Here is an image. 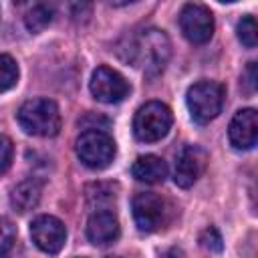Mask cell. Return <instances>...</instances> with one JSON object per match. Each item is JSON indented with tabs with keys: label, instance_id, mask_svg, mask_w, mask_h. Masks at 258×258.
<instances>
[{
	"label": "cell",
	"instance_id": "22",
	"mask_svg": "<svg viewBox=\"0 0 258 258\" xmlns=\"http://www.w3.org/2000/svg\"><path fill=\"white\" fill-rule=\"evenodd\" d=\"M181 256V252L177 250V248H171V250H167L165 254H163V258H179Z\"/></svg>",
	"mask_w": 258,
	"mask_h": 258
},
{
	"label": "cell",
	"instance_id": "10",
	"mask_svg": "<svg viewBox=\"0 0 258 258\" xmlns=\"http://www.w3.org/2000/svg\"><path fill=\"white\" fill-rule=\"evenodd\" d=\"M208 163V153L200 145H185L177 159H175V169H173V181L179 187H191L200 175L204 173Z\"/></svg>",
	"mask_w": 258,
	"mask_h": 258
},
{
	"label": "cell",
	"instance_id": "5",
	"mask_svg": "<svg viewBox=\"0 0 258 258\" xmlns=\"http://www.w3.org/2000/svg\"><path fill=\"white\" fill-rule=\"evenodd\" d=\"M117 147L105 131H83L77 139V155L91 169H105L115 159Z\"/></svg>",
	"mask_w": 258,
	"mask_h": 258
},
{
	"label": "cell",
	"instance_id": "23",
	"mask_svg": "<svg viewBox=\"0 0 258 258\" xmlns=\"http://www.w3.org/2000/svg\"><path fill=\"white\" fill-rule=\"evenodd\" d=\"M107 258H121V256H107Z\"/></svg>",
	"mask_w": 258,
	"mask_h": 258
},
{
	"label": "cell",
	"instance_id": "3",
	"mask_svg": "<svg viewBox=\"0 0 258 258\" xmlns=\"http://www.w3.org/2000/svg\"><path fill=\"white\" fill-rule=\"evenodd\" d=\"M185 103L196 123L206 125L214 121L224 105V87L216 81H198L187 89Z\"/></svg>",
	"mask_w": 258,
	"mask_h": 258
},
{
	"label": "cell",
	"instance_id": "15",
	"mask_svg": "<svg viewBox=\"0 0 258 258\" xmlns=\"http://www.w3.org/2000/svg\"><path fill=\"white\" fill-rule=\"evenodd\" d=\"M50 20H52V10L48 8V6H44V4H36V6H32L28 12H26V16H24V24H26V28L30 30V32H42L48 24H50Z\"/></svg>",
	"mask_w": 258,
	"mask_h": 258
},
{
	"label": "cell",
	"instance_id": "17",
	"mask_svg": "<svg viewBox=\"0 0 258 258\" xmlns=\"http://www.w3.org/2000/svg\"><path fill=\"white\" fill-rule=\"evenodd\" d=\"M236 34H238V40L246 46V48H254L256 42H258V28H256V20L252 14H246L238 26H236Z\"/></svg>",
	"mask_w": 258,
	"mask_h": 258
},
{
	"label": "cell",
	"instance_id": "19",
	"mask_svg": "<svg viewBox=\"0 0 258 258\" xmlns=\"http://www.w3.org/2000/svg\"><path fill=\"white\" fill-rule=\"evenodd\" d=\"M200 244H202V248H206V250H210V252H222V248H224L220 232H218L216 228H212V226L202 232Z\"/></svg>",
	"mask_w": 258,
	"mask_h": 258
},
{
	"label": "cell",
	"instance_id": "8",
	"mask_svg": "<svg viewBox=\"0 0 258 258\" xmlns=\"http://www.w3.org/2000/svg\"><path fill=\"white\" fill-rule=\"evenodd\" d=\"M133 220L139 232L151 234L165 222V202L153 191H139L133 198Z\"/></svg>",
	"mask_w": 258,
	"mask_h": 258
},
{
	"label": "cell",
	"instance_id": "2",
	"mask_svg": "<svg viewBox=\"0 0 258 258\" xmlns=\"http://www.w3.org/2000/svg\"><path fill=\"white\" fill-rule=\"evenodd\" d=\"M18 123L28 135L36 137H54L60 131V113L54 101L50 99H30L18 113Z\"/></svg>",
	"mask_w": 258,
	"mask_h": 258
},
{
	"label": "cell",
	"instance_id": "20",
	"mask_svg": "<svg viewBox=\"0 0 258 258\" xmlns=\"http://www.w3.org/2000/svg\"><path fill=\"white\" fill-rule=\"evenodd\" d=\"M12 155H14V147L10 137L0 133V173H4L12 165Z\"/></svg>",
	"mask_w": 258,
	"mask_h": 258
},
{
	"label": "cell",
	"instance_id": "18",
	"mask_svg": "<svg viewBox=\"0 0 258 258\" xmlns=\"http://www.w3.org/2000/svg\"><path fill=\"white\" fill-rule=\"evenodd\" d=\"M16 246V228L10 220L0 218V258H8Z\"/></svg>",
	"mask_w": 258,
	"mask_h": 258
},
{
	"label": "cell",
	"instance_id": "6",
	"mask_svg": "<svg viewBox=\"0 0 258 258\" xmlns=\"http://www.w3.org/2000/svg\"><path fill=\"white\" fill-rule=\"evenodd\" d=\"M89 89H91V93H93V97L97 101L109 103V105L121 103L131 91L129 83L125 81V77L121 73L109 69V67H97L93 71Z\"/></svg>",
	"mask_w": 258,
	"mask_h": 258
},
{
	"label": "cell",
	"instance_id": "21",
	"mask_svg": "<svg viewBox=\"0 0 258 258\" xmlns=\"http://www.w3.org/2000/svg\"><path fill=\"white\" fill-rule=\"evenodd\" d=\"M246 77H248V91H254L256 89V62H248V69H246Z\"/></svg>",
	"mask_w": 258,
	"mask_h": 258
},
{
	"label": "cell",
	"instance_id": "1",
	"mask_svg": "<svg viewBox=\"0 0 258 258\" xmlns=\"http://www.w3.org/2000/svg\"><path fill=\"white\" fill-rule=\"evenodd\" d=\"M119 56L141 69L147 77H155L165 69L171 56V44L163 30L145 28L125 38V48H119Z\"/></svg>",
	"mask_w": 258,
	"mask_h": 258
},
{
	"label": "cell",
	"instance_id": "4",
	"mask_svg": "<svg viewBox=\"0 0 258 258\" xmlns=\"http://www.w3.org/2000/svg\"><path fill=\"white\" fill-rule=\"evenodd\" d=\"M171 123L173 117L169 107L159 101H149L137 109L133 119V133L143 143H155L169 133Z\"/></svg>",
	"mask_w": 258,
	"mask_h": 258
},
{
	"label": "cell",
	"instance_id": "13",
	"mask_svg": "<svg viewBox=\"0 0 258 258\" xmlns=\"http://www.w3.org/2000/svg\"><path fill=\"white\" fill-rule=\"evenodd\" d=\"M40 196H42V181L36 177H26L10 189V206L16 212L24 214L38 206Z\"/></svg>",
	"mask_w": 258,
	"mask_h": 258
},
{
	"label": "cell",
	"instance_id": "9",
	"mask_svg": "<svg viewBox=\"0 0 258 258\" xmlns=\"http://www.w3.org/2000/svg\"><path fill=\"white\" fill-rule=\"evenodd\" d=\"M30 236L36 248L46 254H56L67 242V228L54 216H38L30 224Z\"/></svg>",
	"mask_w": 258,
	"mask_h": 258
},
{
	"label": "cell",
	"instance_id": "16",
	"mask_svg": "<svg viewBox=\"0 0 258 258\" xmlns=\"http://www.w3.org/2000/svg\"><path fill=\"white\" fill-rule=\"evenodd\" d=\"M18 83V64L10 54H0V93L10 91Z\"/></svg>",
	"mask_w": 258,
	"mask_h": 258
},
{
	"label": "cell",
	"instance_id": "7",
	"mask_svg": "<svg viewBox=\"0 0 258 258\" xmlns=\"http://www.w3.org/2000/svg\"><path fill=\"white\" fill-rule=\"evenodd\" d=\"M179 28L194 44H206L214 34V16L204 4H185L179 12Z\"/></svg>",
	"mask_w": 258,
	"mask_h": 258
},
{
	"label": "cell",
	"instance_id": "14",
	"mask_svg": "<svg viewBox=\"0 0 258 258\" xmlns=\"http://www.w3.org/2000/svg\"><path fill=\"white\" fill-rule=\"evenodd\" d=\"M131 173L137 181L143 183H159L167 175V163L157 155H139L133 161Z\"/></svg>",
	"mask_w": 258,
	"mask_h": 258
},
{
	"label": "cell",
	"instance_id": "11",
	"mask_svg": "<svg viewBox=\"0 0 258 258\" xmlns=\"http://www.w3.org/2000/svg\"><path fill=\"white\" fill-rule=\"evenodd\" d=\"M228 137L234 149H252L258 141V113L254 109H240L230 121Z\"/></svg>",
	"mask_w": 258,
	"mask_h": 258
},
{
	"label": "cell",
	"instance_id": "12",
	"mask_svg": "<svg viewBox=\"0 0 258 258\" xmlns=\"http://www.w3.org/2000/svg\"><path fill=\"white\" fill-rule=\"evenodd\" d=\"M121 234V226L117 216L111 210H99L91 214L87 222V238L95 246H107L113 244Z\"/></svg>",
	"mask_w": 258,
	"mask_h": 258
}]
</instances>
